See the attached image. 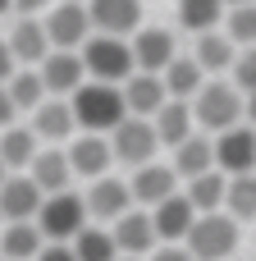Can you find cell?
<instances>
[{"mask_svg": "<svg viewBox=\"0 0 256 261\" xmlns=\"http://www.w3.org/2000/svg\"><path fill=\"white\" fill-rule=\"evenodd\" d=\"M73 115H78V124L87 128V133H115L124 119H128V101H124V87L119 83H82L78 92H73Z\"/></svg>", "mask_w": 256, "mask_h": 261, "instance_id": "cell-1", "label": "cell"}, {"mask_svg": "<svg viewBox=\"0 0 256 261\" xmlns=\"http://www.w3.org/2000/svg\"><path fill=\"white\" fill-rule=\"evenodd\" d=\"M78 55H82V64H87V78H96V83H119V87H124V83L137 73L133 41L110 37V32H92Z\"/></svg>", "mask_w": 256, "mask_h": 261, "instance_id": "cell-2", "label": "cell"}, {"mask_svg": "<svg viewBox=\"0 0 256 261\" xmlns=\"http://www.w3.org/2000/svg\"><path fill=\"white\" fill-rule=\"evenodd\" d=\"M87 197H78V193H50L46 202H41V211H37V225H41V234L50 239V243H73L82 229H87Z\"/></svg>", "mask_w": 256, "mask_h": 261, "instance_id": "cell-3", "label": "cell"}, {"mask_svg": "<svg viewBox=\"0 0 256 261\" xmlns=\"http://www.w3.org/2000/svg\"><path fill=\"white\" fill-rule=\"evenodd\" d=\"M192 115H197L202 128L224 133V128H234V124L247 115V101L238 96V83H206V87L192 96Z\"/></svg>", "mask_w": 256, "mask_h": 261, "instance_id": "cell-4", "label": "cell"}, {"mask_svg": "<svg viewBox=\"0 0 256 261\" xmlns=\"http://www.w3.org/2000/svg\"><path fill=\"white\" fill-rule=\"evenodd\" d=\"M188 248H192V257L197 261H224L234 248H238V220L224 211H206V216H197V225H192V234H188Z\"/></svg>", "mask_w": 256, "mask_h": 261, "instance_id": "cell-5", "label": "cell"}, {"mask_svg": "<svg viewBox=\"0 0 256 261\" xmlns=\"http://www.w3.org/2000/svg\"><path fill=\"white\" fill-rule=\"evenodd\" d=\"M110 147L124 165H151L156 161V147H160V133H156V119H142V115H128L115 133H110Z\"/></svg>", "mask_w": 256, "mask_h": 261, "instance_id": "cell-6", "label": "cell"}, {"mask_svg": "<svg viewBox=\"0 0 256 261\" xmlns=\"http://www.w3.org/2000/svg\"><path fill=\"white\" fill-rule=\"evenodd\" d=\"M46 32H50L55 50H82L87 37H92V9L82 0H60L46 14Z\"/></svg>", "mask_w": 256, "mask_h": 261, "instance_id": "cell-7", "label": "cell"}, {"mask_svg": "<svg viewBox=\"0 0 256 261\" xmlns=\"http://www.w3.org/2000/svg\"><path fill=\"white\" fill-rule=\"evenodd\" d=\"M215 170H224L229 179L234 174H252L256 170V128H224L215 138Z\"/></svg>", "mask_w": 256, "mask_h": 261, "instance_id": "cell-8", "label": "cell"}, {"mask_svg": "<svg viewBox=\"0 0 256 261\" xmlns=\"http://www.w3.org/2000/svg\"><path fill=\"white\" fill-rule=\"evenodd\" d=\"M197 216H202V211L192 206V197H188V193H174V197H165L160 206H151V220H156L160 243H188V234H192Z\"/></svg>", "mask_w": 256, "mask_h": 261, "instance_id": "cell-9", "label": "cell"}, {"mask_svg": "<svg viewBox=\"0 0 256 261\" xmlns=\"http://www.w3.org/2000/svg\"><path fill=\"white\" fill-rule=\"evenodd\" d=\"M124 101H128V115H142V119H156L174 96H169V87H165V73H133L128 83H124Z\"/></svg>", "mask_w": 256, "mask_h": 261, "instance_id": "cell-10", "label": "cell"}, {"mask_svg": "<svg viewBox=\"0 0 256 261\" xmlns=\"http://www.w3.org/2000/svg\"><path fill=\"white\" fill-rule=\"evenodd\" d=\"M41 202H46V193L32 174H9L0 184V216L5 220H37Z\"/></svg>", "mask_w": 256, "mask_h": 261, "instance_id": "cell-11", "label": "cell"}, {"mask_svg": "<svg viewBox=\"0 0 256 261\" xmlns=\"http://www.w3.org/2000/svg\"><path fill=\"white\" fill-rule=\"evenodd\" d=\"M92 28L110 37H133L142 28V0H87Z\"/></svg>", "mask_w": 256, "mask_h": 261, "instance_id": "cell-12", "label": "cell"}, {"mask_svg": "<svg viewBox=\"0 0 256 261\" xmlns=\"http://www.w3.org/2000/svg\"><path fill=\"white\" fill-rule=\"evenodd\" d=\"M133 55H137V69L142 73H165L174 64V32L165 28H137L133 32Z\"/></svg>", "mask_w": 256, "mask_h": 261, "instance_id": "cell-13", "label": "cell"}, {"mask_svg": "<svg viewBox=\"0 0 256 261\" xmlns=\"http://www.w3.org/2000/svg\"><path fill=\"white\" fill-rule=\"evenodd\" d=\"M133 184H119V179H96L92 184V193H87V211H92V220H119V216H128L133 211Z\"/></svg>", "mask_w": 256, "mask_h": 261, "instance_id": "cell-14", "label": "cell"}, {"mask_svg": "<svg viewBox=\"0 0 256 261\" xmlns=\"http://www.w3.org/2000/svg\"><path fill=\"white\" fill-rule=\"evenodd\" d=\"M115 243H119L124 257H147V252H156V243H160L156 220H151L147 211H128V216H119V220H115Z\"/></svg>", "mask_w": 256, "mask_h": 261, "instance_id": "cell-15", "label": "cell"}, {"mask_svg": "<svg viewBox=\"0 0 256 261\" xmlns=\"http://www.w3.org/2000/svg\"><path fill=\"white\" fill-rule=\"evenodd\" d=\"M41 78H46V92L64 96V92H78V87L87 83V64H82V55H73V50H50V55L41 60Z\"/></svg>", "mask_w": 256, "mask_h": 261, "instance_id": "cell-16", "label": "cell"}, {"mask_svg": "<svg viewBox=\"0 0 256 261\" xmlns=\"http://www.w3.org/2000/svg\"><path fill=\"white\" fill-rule=\"evenodd\" d=\"M133 184V197L142 202V206H160L165 197H174L179 193V170L174 165H137V174L128 179Z\"/></svg>", "mask_w": 256, "mask_h": 261, "instance_id": "cell-17", "label": "cell"}, {"mask_svg": "<svg viewBox=\"0 0 256 261\" xmlns=\"http://www.w3.org/2000/svg\"><path fill=\"white\" fill-rule=\"evenodd\" d=\"M110 156H115V147H110L101 133H82V138H73V147H69L73 174H87V179H101V174L110 170Z\"/></svg>", "mask_w": 256, "mask_h": 261, "instance_id": "cell-18", "label": "cell"}, {"mask_svg": "<svg viewBox=\"0 0 256 261\" xmlns=\"http://www.w3.org/2000/svg\"><path fill=\"white\" fill-rule=\"evenodd\" d=\"M9 46H14V55H18V64H41V60L50 55V32H46V23H37V18L27 14V18L14 23Z\"/></svg>", "mask_w": 256, "mask_h": 261, "instance_id": "cell-19", "label": "cell"}, {"mask_svg": "<svg viewBox=\"0 0 256 261\" xmlns=\"http://www.w3.org/2000/svg\"><path fill=\"white\" fill-rule=\"evenodd\" d=\"M46 234H41V225L37 220H9L5 225V234H0V252L9 261H32V257H41V243Z\"/></svg>", "mask_w": 256, "mask_h": 261, "instance_id": "cell-20", "label": "cell"}, {"mask_svg": "<svg viewBox=\"0 0 256 261\" xmlns=\"http://www.w3.org/2000/svg\"><path fill=\"white\" fill-rule=\"evenodd\" d=\"M73 124H78L73 101H41V106L32 110V128H37V138H46V142H64V138L73 133Z\"/></svg>", "mask_w": 256, "mask_h": 261, "instance_id": "cell-21", "label": "cell"}, {"mask_svg": "<svg viewBox=\"0 0 256 261\" xmlns=\"http://www.w3.org/2000/svg\"><path fill=\"white\" fill-rule=\"evenodd\" d=\"M174 170H179V179H202V174H211V170H215V142L202 138V133H192L188 142L174 147Z\"/></svg>", "mask_w": 256, "mask_h": 261, "instance_id": "cell-22", "label": "cell"}, {"mask_svg": "<svg viewBox=\"0 0 256 261\" xmlns=\"http://www.w3.org/2000/svg\"><path fill=\"white\" fill-rule=\"evenodd\" d=\"M27 174L41 184V193L50 197V193H64L69 188V179H73V161H69V151H37V161L27 165Z\"/></svg>", "mask_w": 256, "mask_h": 261, "instance_id": "cell-23", "label": "cell"}, {"mask_svg": "<svg viewBox=\"0 0 256 261\" xmlns=\"http://www.w3.org/2000/svg\"><path fill=\"white\" fill-rule=\"evenodd\" d=\"M165 87H169L174 101L197 96V92L206 87V69H202V60H197V55H174V64L165 69Z\"/></svg>", "mask_w": 256, "mask_h": 261, "instance_id": "cell-24", "label": "cell"}, {"mask_svg": "<svg viewBox=\"0 0 256 261\" xmlns=\"http://www.w3.org/2000/svg\"><path fill=\"white\" fill-rule=\"evenodd\" d=\"M234 46H238V41H234L229 32H224V37H220V32H202V37H197V60H202V69H206V73L234 69V60H238Z\"/></svg>", "mask_w": 256, "mask_h": 261, "instance_id": "cell-25", "label": "cell"}, {"mask_svg": "<svg viewBox=\"0 0 256 261\" xmlns=\"http://www.w3.org/2000/svg\"><path fill=\"white\" fill-rule=\"evenodd\" d=\"M192 106L188 101H169L160 115H156V133H160V142L165 147H179V142H188L192 138Z\"/></svg>", "mask_w": 256, "mask_h": 261, "instance_id": "cell-26", "label": "cell"}, {"mask_svg": "<svg viewBox=\"0 0 256 261\" xmlns=\"http://www.w3.org/2000/svg\"><path fill=\"white\" fill-rule=\"evenodd\" d=\"M0 156L9 170H27L37 161V128H0Z\"/></svg>", "mask_w": 256, "mask_h": 261, "instance_id": "cell-27", "label": "cell"}, {"mask_svg": "<svg viewBox=\"0 0 256 261\" xmlns=\"http://www.w3.org/2000/svg\"><path fill=\"white\" fill-rule=\"evenodd\" d=\"M188 197H192V206H197L202 216H206V211H220L224 197H229L224 170H211V174H202V179H188Z\"/></svg>", "mask_w": 256, "mask_h": 261, "instance_id": "cell-28", "label": "cell"}, {"mask_svg": "<svg viewBox=\"0 0 256 261\" xmlns=\"http://www.w3.org/2000/svg\"><path fill=\"white\" fill-rule=\"evenodd\" d=\"M73 252H78V261H119V243H115V229L87 225V229L73 239Z\"/></svg>", "mask_w": 256, "mask_h": 261, "instance_id": "cell-29", "label": "cell"}, {"mask_svg": "<svg viewBox=\"0 0 256 261\" xmlns=\"http://www.w3.org/2000/svg\"><path fill=\"white\" fill-rule=\"evenodd\" d=\"M224 18V0H179V23L188 32H215Z\"/></svg>", "mask_w": 256, "mask_h": 261, "instance_id": "cell-30", "label": "cell"}, {"mask_svg": "<svg viewBox=\"0 0 256 261\" xmlns=\"http://www.w3.org/2000/svg\"><path fill=\"white\" fill-rule=\"evenodd\" d=\"M234 220H256V170L252 174H234L229 179V197H224Z\"/></svg>", "mask_w": 256, "mask_h": 261, "instance_id": "cell-31", "label": "cell"}, {"mask_svg": "<svg viewBox=\"0 0 256 261\" xmlns=\"http://www.w3.org/2000/svg\"><path fill=\"white\" fill-rule=\"evenodd\" d=\"M9 96L18 101V110H37V106L46 101V78H41V69L14 73V78H9Z\"/></svg>", "mask_w": 256, "mask_h": 261, "instance_id": "cell-32", "label": "cell"}, {"mask_svg": "<svg viewBox=\"0 0 256 261\" xmlns=\"http://www.w3.org/2000/svg\"><path fill=\"white\" fill-rule=\"evenodd\" d=\"M229 37H234L238 46H256V0L229 9Z\"/></svg>", "mask_w": 256, "mask_h": 261, "instance_id": "cell-33", "label": "cell"}, {"mask_svg": "<svg viewBox=\"0 0 256 261\" xmlns=\"http://www.w3.org/2000/svg\"><path fill=\"white\" fill-rule=\"evenodd\" d=\"M234 83H238V92H256V46H247L234 60Z\"/></svg>", "mask_w": 256, "mask_h": 261, "instance_id": "cell-34", "label": "cell"}, {"mask_svg": "<svg viewBox=\"0 0 256 261\" xmlns=\"http://www.w3.org/2000/svg\"><path fill=\"white\" fill-rule=\"evenodd\" d=\"M151 261H197V257H192L188 243H160V248L151 252Z\"/></svg>", "mask_w": 256, "mask_h": 261, "instance_id": "cell-35", "label": "cell"}, {"mask_svg": "<svg viewBox=\"0 0 256 261\" xmlns=\"http://www.w3.org/2000/svg\"><path fill=\"white\" fill-rule=\"evenodd\" d=\"M14 115H18V101L9 96V83H0V128H9Z\"/></svg>", "mask_w": 256, "mask_h": 261, "instance_id": "cell-36", "label": "cell"}, {"mask_svg": "<svg viewBox=\"0 0 256 261\" xmlns=\"http://www.w3.org/2000/svg\"><path fill=\"white\" fill-rule=\"evenodd\" d=\"M37 261H78V252H73V243H46Z\"/></svg>", "mask_w": 256, "mask_h": 261, "instance_id": "cell-37", "label": "cell"}, {"mask_svg": "<svg viewBox=\"0 0 256 261\" xmlns=\"http://www.w3.org/2000/svg\"><path fill=\"white\" fill-rule=\"evenodd\" d=\"M14 64H18L14 46H9V41H0V83H9V78H14Z\"/></svg>", "mask_w": 256, "mask_h": 261, "instance_id": "cell-38", "label": "cell"}, {"mask_svg": "<svg viewBox=\"0 0 256 261\" xmlns=\"http://www.w3.org/2000/svg\"><path fill=\"white\" fill-rule=\"evenodd\" d=\"M18 14H37V9H50V0H14Z\"/></svg>", "mask_w": 256, "mask_h": 261, "instance_id": "cell-39", "label": "cell"}, {"mask_svg": "<svg viewBox=\"0 0 256 261\" xmlns=\"http://www.w3.org/2000/svg\"><path fill=\"white\" fill-rule=\"evenodd\" d=\"M247 119H252V128H256V92H247Z\"/></svg>", "mask_w": 256, "mask_h": 261, "instance_id": "cell-40", "label": "cell"}, {"mask_svg": "<svg viewBox=\"0 0 256 261\" xmlns=\"http://www.w3.org/2000/svg\"><path fill=\"white\" fill-rule=\"evenodd\" d=\"M5 179H9V165H5V156H0V184H5Z\"/></svg>", "mask_w": 256, "mask_h": 261, "instance_id": "cell-41", "label": "cell"}, {"mask_svg": "<svg viewBox=\"0 0 256 261\" xmlns=\"http://www.w3.org/2000/svg\"><path fill=\"white\" fill-rule=\"evenodd\" d=\"M9 9H14V0H0V18H5V14H9Z\"/></svg>", "mask_w": 256, "mask_h": 261, "instance_id": "cell-42", "label": "cell"}, {"mask_svg": "<svg viewBox=\"0 0 256 261\" xmlns=\"http://www.w3.org/2000/svg\"><path fill=\"white\" fill-rule=\"evenodd\" d=\"M224 5H252V0H224Z\"/></svg>", "mask_w": 256, "mask_h": 261, "instance_id": "cell-43", "label": "cell"}, {"mask_svg": "<svg viewBox=\"0 0 256 261\" xmlns=\"http://www.w3.org/2000/svg\"><path fill=\"white\" fill-rule=\"evenodd\" d=\"M119 261H142V257H119Z\"/></svg>", "mask_w": 256, "mask_h": 261, "instance_id": "cell-44", "label": "cell"}, {"mask_svg": "<svg viewBox=\"0 0 256 261\" xmlns=\"http://www.w3.org/2000/svg\"><path fill=\"white\" fill-rule=\"evenodd\" d=\"M0 257H5V252H0Z\"/></svg>", "mask_w": 256, "mask_h": 261, "instance_id": "cell-45", "label": "cell"}]
</instances>
